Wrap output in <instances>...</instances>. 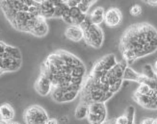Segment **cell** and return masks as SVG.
Listing matches in <instances>:
<instances>
[{
  "mask_svg": "<svg viewBox=\"0 0 157 124\" xmlns=\"http://www.w3.org/2000/svg\"><path fill=\"white\" fill-rule=\"evenodd\" d=\"M143 74L149 79H157V75L154 72L153 66H151L149 64L145 65L144 67H143Z\"/></svg>",
  "mask_w": 157,
  "mask_h": 124,
  "instance_id": "obj_19",
  "label": "cell"
},
{
  "mask_svg": "<svg viewBox=\"0 0 157 124\" xmlns=\"http://www.w3.org/2000/svg\"><path fill=\"white\" fill-rule=\"evenodd\" d=\"M80 27L83 31V39L89 46L94 49H99L103 45L104 33L99 25L93 24L87 17Z\"/></svg>",
  "mask_w": 157,
  "mask_h": 124,
  "instance_id": "obj_6",
  "label": "cell"
},
{
  "mask_svg": "<svg viewBox=\"0 0 157 124\" xmlns=\"http://www.w3.org/2000/svg\"><path fill=\"white\" fill-rule=\"evenodd\" d=\"M151 87L146 85V84H140L138 88L134 92L135 93H137L139 95H147L149 92H151Z\"/></svg>",
  "mask_w": 157,
  "mask_h": 124,
  "instance_id": "obj_20",
  "label": "cell"
},
{
  "mask_svg": "<svg viewBox=\"0 0 157 124\" xmlns=\"http://www.w3.org/2000/svg\"><path fill=\"white\" fill-rule=\"evenodd\" d=\"M40 73L51 82V98L57 103H69L79 96L87 67L74 54L59 49L47 56L40 66Z\"/></svg>",
  "mask_w": 157,
  "mask_h": 124,
  "instance_id": "obj_1",
  "label": "cell"
},
{
  "mask_svg": "<svg viewBox=\"0 0 157 124\" xmlns=\"http://www.w3.org/2000/svg\"><path fill=\"white\" fill-rule=\"evenodd\" d=\"M34 88H35V91L40 96H46V95L50 94L51 93V89H52L50 80L43 73L40 74L39 78L35 82Z\"/></svg>",
  "mask_w": 157,
  "mask_h": 124,
  "instance_id": "obj_12",
  "label": "cell"
},
{
  "mask_svg": "<svg viewBox=\"0 0 157 124\" xmlns=\"http://www.w3.org/2000/svg\"><path fill=\"white\" fill-rule=\"evenodd\" d=\"M122 20V13L120 9L116 7H111L105 12L104 22L108 27H117L121 24Z\"/></svg>",
  "mask_w": 157,
  "mask_h": 124,
  "instance_id": "obj_11",
  "label": "cell"
},
{
  "mask_svg": "<svg viewBox=\"0 0 157 124\" xmlns=\"http://www.w3.org/2000/svg\"><path fill=\"white\" fill-rule=\"evenodd\" d=\"M153 124H157V118H154V123H153Z\"/></svg>",
  "mask_w": 157,
  "mask_h": 124,
  "instance_id": "obj_28",
  "label": "cell"
},
{
  "mask_svg": "<svg viewBox=\"0 0 157 124\" xmlns=\"http://www.w3.org/2000/svg\"><path fill=\"white\" fill-rule=\"evenodd\" d=\"M88 16L89 13H86L81 10L78 0L76 6L71 7V8L67 7V9L62 17V19L66 23L69 24V26H80L86 20Z\"/></svg>",
  "mask_w": 157,
  "mask_h": 124,
  "instance_id": "obj_9",
  "label": "cell"
},
{
  "mask_svg": "<svg viewBox=\"0 0 157 124\" xmlns=\"http://www.w3.org/2000/svg\"><path fill=\"white\" fill-rule=\"evenodd\" d=\"M0 124H9V121H5V120L0 119Z\"/></svg>",
  "mask_w": 157,
  "mask_h": 124,
  "instance_id": "obj_26",
  "label": "cell"
},
{
  "mask_svg": "<svg viewBox=\"0 0 157 124\" xmlns=\"http://www.w3.org/2000/svg\"><path fill=\"white\" fill-rule=\"evenodd\" d=\"M0 118L5 121H13L15 118V110L9 103H4L0 106Z\"/></svg>",
  "mask_w": 157,
  "mask_h": 124,
  "instance_id": "obj_16",
  "label": "cell"
},
{
  "mask_svg": "<svg viewBox=\"0 0 157 124\" xmlns=\"http://www.w3.org/2000/svg\"><path fill=\"white\" fill-rule=\"evenodd\" d=\"M143 10H142V7L138 4H135L133 5L131 8H130V15L133 17H139L142 15Z\"/></svg>",
  "mask_w": 157,
  "mask_h": 124,
  "instance_id": "obj_21",
  "label": "cell"
},
{
  "mask_svg": "<svg viewBox=\"0 0 157 124\" xmlns=\"http://www.w3.org/2000/svg\"><path fill=\"white\" fill-rule=\"evenodd\" d=\"M140 76V73L134 71L131 67L127 66L126 70L124 71V80H128V81H134V82H138Z\"/></svg>",
  "mask_w": 157,
  "mask_h": 124,
  "instance_id": "obj_18",
  "label": "cell"
},
{
  "mask_svg": "<svg viewBox=\"0 0 157 124\" xmlns=\"http://www.w3.org/2000/svg\"><path fill=\"white\" fill-rule=\"evenodd\" d=\"M153 70H154V72H155V73H156V75H157V61L155 62V64H154Z\"/></svg>",
  "mask_w": 157,
  "mask_h": 124,
  "instance_id": "obj_25",
  "label": "cell"
},
{
  "mask_svg": "<svg viewBox=\"0 0 157 124\" xmlns=\"http://www.w3.org/2000/svg\"><path fill=\"white\" fill-rule=\"evenodd\" d=\"M88 112H89V105H86L84 103H79L75 109V112H74V118L79 120L87 118Z\"/></svg>",
  "mask_w": 157,
  "mask_h": 124,
  "instance_id": "obj_17",
  "label": "cell"
},
{
  "mask_svg": "<svg viewBox=\"0 0 157 124\" xmlns=\"http://www.w3.org/2000/svg\"><path fill=\"white\" fill-rule=\"evenodd\" d=\"M21 64L22 56L18 48L0 41V76L5 72L17 71Z\"/></svg>",
  "mask_w": 157,
  "mask_h": 124,
  "instance_id": "obj_5",
  "label": "cell"
},
{
  "mask_svg": "<svg viewBox=\"0 0 157 124\" xmlns=\"http://www.w3.org/2000/svg\"><path fill=\"white\" fill-rule=\"evenodd\" d=\"M157 50V30L147 22L129 26L120 39V51L124 62L132 65L140 58Z\"/></svg>",
  "mask_w": 157,
  "mask_h": 124,
  "instance_id": "obj_3",
  "label": "cell"
},
{
  "mask_svg": "<svg viewBox=\"0 0 157 124\" xmlns=\"http://www.w3.org/2000/svg\"><path fill=\"white\" fill-rule=\"evenodd\" d=\"M153 123H154L153 118H146L141 121L140 124H153Z\"/></svg>",
  "mask_w": 157,
  "mask_h": 124,
  "instance_id": "obj_22",
  "label": "cell"
},
{
  "mask_svg": "<svg viewBox=\"0 0 157 124\" xmlns=\"http://www.w3.org/2000/svg\"><path fill=\"white\" fill-rule=\"evenodd\" d=\"M90 124H103L107 120V107L105 103H93L89 105L87 116Z\"/></svg>",
  "mask_w": 157,
  "mask_h": 124,
  "instance_id": "obj_8",
  "label": "cell"
},
{
  "mask_svg": "<svg viewBox=\"0 0 157 124\" xmlns=\"http://www.w3.org/2000/svg\"><path fill=\"white\" fill-rule=\"evenodd\" d=\"M46 124H58V120L56 118H49L47 120Z\"/></svg>",
  "mask_w": 157,
  "mask_h": 124,
  "instance_id": "obj_24",
  "label": "cell"
},
{
  "mask_svg": "<svg viewBox=\"0 0 157 124\" xmlns=\"http://www.w3.org/2000/svg\"><path fill=\"white\" fill-rule=\"evenodd\" d=\"M9 124H20V123L16 122V121H9Z\"/></svg>",
  "mask_w": 157,
  "mask_h": 124,
  "instance_id": "obj_27",
  "label": "cell"
},
{
  "mask_svg": "<svg viewBox=\"0 0 157 124\" xmlns=\"http://www.w3.org/2000/svg\"><path fill=\"white\" fill-rule=\"evenodd\" d=\"M0 7L5 17L17 31L32 34L40 15V1L34 0H4Z\"/></svg>",
  "mask_w": 157,
  "mask_h": 124,
  "instance_id": "obj_4",
  "label": "cell"
},
{
  "mask_svg": "<svg viewBox=\"0 0 157 124\" xmlns=\"http://www.w3.org/2000/svg\"><path fill=\"white\" fill-rule=\"evenodd\" d=\"M104 16H105V10L102 7H98V8H95L89 13L88 18L93 24L99 25L102 22H104Z\"/></svg>",
  "mask_w": 157,
  "mask_h": 124,
  "instance_id": "obj_15",
  "label": "cell"
},
{
  "mask_svg": "<svg viewBox=\"0 0 157 124\" xmlns=\"http://www.w3.org/2000/svg\"><path fill=\"white\" fill-rule=\"evenodd\" d=\"M65 36L70 40L78 43L83 39V31L80 26H67L65 31Z\"/></svg>",
  "mask_w": 157,
  "mask_h": 124,
  "instance_id": "obj_14",
  "label": "cell"
},
{
  "mask_svg": "<svg viewBox=\"0 0 157 124\" xmlns=\"http://www.w3.org/2000/svg\"><path fill=\"white\" fill-rule=\"evenodd\" d=\"M57 1H40V15L46 18H52L55 15Z\"/></svg>",
  "mask_w": 157,
  "mask_h": 124,
  "instance_id": "obj_13",
  "label": "cell"
},
{
  "mask_svg": "<svg viewBox=\"0 0 157 124\" xmlns=\"http://www.w3.org/2000/svg\"><path fill=\"white\" fill-rule=\"evenodd\" d=\"M125 62H118L114 54H108L98 59L88 74L79 94L80 103H105L117 93L124 83Z\"/></svg>",
  "mask_w": 157,
  "mask_h": 124,
  "instance_id": "obj_2",
  "label": "cell"
},
{
  "mask_svg": "<svg viewBox=\"0 0 157 124\" xmlns=\"http://www.w3.org/2000/svg\"><path fill=\"white\" fill-rule=\"evenodd\" d=\"M23 119L26 124H46L49 118L43 107L32 105L24 111Z\"/></svg>",
  "mask_w": 157,
  "mask_h": 124,
  "instance_id": "obj_7",
  "label": "cell"
},
{
  "mask_svg": "<svg viewBox=\"0 0 157 124\" xmlns=\"http://www.w3.org/2000/svg\"><path fill=\"white\" fill-rule=\"evenodd\" d=\"M132 97L143 108L147 110H157V88H151L147 95H139L134 92Z\"/></svg>",
  "mask_w": 157,
  "mask_h": 124,
  "instance_id": "obj_10",
  "label": "cell"
},
{
  "mask_svg": "<svg viewBox=\"0 0 157 124\" xmlns=\"http://www.w3.org/2000/svg\"><path fill=\"white\" fill-rule=\"evenodd\" d=\"M145 2L151 7H157V0H147Z\"/></svg>",
  "mask_w": 157,
  "mask_h": 124,
  "instance_id": "obj_23",
  "label": "cell"
}]
</instances>
